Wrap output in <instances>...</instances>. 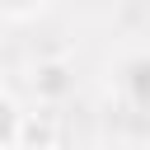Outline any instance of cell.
Segmentation results:
<instances>
[{"label": "cell", "instance_id": "6da1fadb", "mask_svg": "<svg viewBox=\"0 0 150 150\" xmlns=\"http://www.w3.org/2000/svg\"><path fill=\"white\" fill-rule=\"evenodd\" d=\"M14 131H19V117H14V108L0 98V141H9Z\"/></svg>", "mask_w": 150, "mask_h": 150}, {"label": "cell", "instance_id": "7a4b0ae2", "mask_svg": "<svg viewBox=\"0 0 150 150\" xmlns=\"http://www.w3.org/2000/svg\"><path fill=\"white\" fill-rule=\"evenodd\" d=\"M0 5H9V9H28L33 0H0Z\"/></svg>", "mask_w": 150, "mask_h": 150}]
</instances>
